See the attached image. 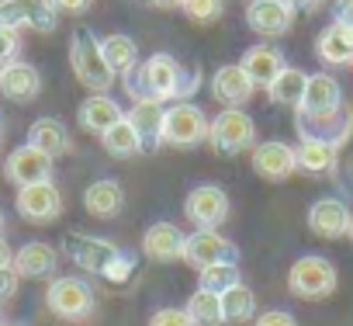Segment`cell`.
Masks as SVG:
<instances>
[{
    "mask_svg": "<svg viewBox=\"0 0 353 326\" xmlns=\"http://www.w3.org/2000/svg\"><path fill=\"white\" fill-rule=\"evenodd\" d=\"M184 260L198 271L212 264H239V247L219 229H198L184 243Z\"/></svg>",
    "mask_w": 353,
    "mask_h": 326,
    "instance_id": "obj_11",
    "label": "cell"
},
{
    "mask_svg": "<svg viewBox=\"0 0 353 326\" xmlns=\"http://www.w3.org/2000/svg\"><path fill=\"white\" fill-rule=\"evenodd\" d=\"M63 247H66L70 260H73L80 271L97 274V278H104V271H108V267L118 260V253H121L118 243H111V240H104V236H94V233H70Z\"/></svg>",
    "mask_w": 353,
    "mask_h": 326,
    "instance_id": "obj_8",
    "label": "cell"
},
{
    "mask_svg": "<svg viewBox=\"0 0 353 326\" xmlns=\"http://www.w3.org/2000/svg\"><path fill=\"white\" fill-rule=\"evenodd\" d=\"M239 66H243V73L256 84V87H270V80L288 66L284 63V52L281 49H274V46H250L246 52H243V59H239Z\"/></svg>",
    "mask_w": 353,
    "mask_h": 326,
    "instance_id": "obj_23",
    "label": "cell"
},
{
    "mask_svg": "<svg viewBox=\"0 0 353 326\" xmlns=\"http://www.w3.org/2000/svg\"><path fill=\"white\" fill-rule=\"evenodd\" d=\"M288 4H291L294 11H315V8L322 4V0H288Z\"/></svg>",
    "mask_w": 353,
    "mask_h": 326,
    "instance_id": "obj_44",
    "label": "cell"
},
{
    "mask_svg": "<svg viewBox=\"0 0 353 326\" xmlns=\"http://www.w3.org/2000/svg\"><path fill=\"white\" fill-rule=\"evenodd\" d=\"M56 4V11H63V15H83L94 0H52Z\"/></svg>",
    "mask_w": 353,
    "mask_h": 326,
    "instance_id": "obj_42",
    "label": "cell"
},
{
    "mask_svg": "<svg viewBox=\"0 0 353 326\" xmlns=\"http://www.w3.org/2000/svg\"><path fill=\"white\" fill-rule=\"evenodd\" d=\"M101 56H104V63H108V70L121 80V77H128L135 66H139V46H135V39L132 35H121V32H114V35H104L101 39Z\"/></svg>",
    "mask_w": 353,
    "mask_h": 326,
    "instance_id": "obj_29",
    "label": "cell"
},
{
    "mask_svg": "<svg viewBox=\"0 0 353 326\" xmlns=\"http://www.w3.org/2000/svg\"><path fill=\"white\" fill-rule=\"evenodd\" d=\"M253 94H256V84L243 73L239 63L219 66V70L212 73V97H215L219 104H225V108H243V104H250Z\"/></svg>",
    "mask_w": 353,
    "mask_h": 326,
    "instance_id": "obj_19",
    "label": "cell"
},
{
    "mask_svg": "<svg viewBox=\"0 0 353 326\" xmlns=\"http://www.w3.org/2000/svg\"><path fill=\"white\" fill-rule=\"evenodd\" d=\"M332 21H336V25L353 28V0H336V8H332Z\"/></svg>",
    "mask_w": 353,
    "mask_h": 326,
    "instance_id": "obj_41",
    "label": "cell"
},
{
    "mask_svg": "<svg viewBox=\"0 0 353 326\" xmlns=\"http://www.w3.org/2000/svg\"><path fill=\"white\" fill-rule=\"evenodd\" d=\"M346 236H350V243H353V219H350V233H346Z\"/></svg>",
    "mask_w": 353,
    "mask_h": 326,
    "instance_id": "obj_47",
    "label": "cell"
},
{
    "mask_svg": "<svg viewBox=\"0 0 353 326\" xmlns=\"http://www.w3.org/2000/svg\"><path fill=\"white\" fill-rule=\"evenodd\" d=\"M294 15L298 11L288 4V0H253V4L246 8V25L263 39H281V35L291 32Z\"/></svg>",
    "mask_w": 353,
    "mask_h": 326,
    "instance_id": "obj_14",
    "label": "cell"
},
{
    "mask_svg": "<svg viewBox=\"0 0 353 326\" xmlns=\"http://www.w3.org/2000/svg\"><path fill=\"white\" fill-rule=\"evenodd\" d=\"M14 271L21 278H32V281H49L59 274V250L35 240V243H25L18 253H14Z\"/></svg>",
    "mask_w": 353,
    "mask_h": 326,
    "instance_id": "obj_21",
    "label": "cell"
},
{
    "mask_svg": "<svg viewBox=\"0 0 353 326\" xmlns=\"http://www.w3.org/2000/svg\"><path fill=\"white\" fill-rule=\"evenodd\" d=\"M0 94L14 104H28L42 94V73L39 66L25 59H11L8 66H0Z\"/></svg>",
    "mask_w": 353,
    "mask_h": 326,
    "instance_id": "obj_17",
    "label": "cell"
},
{
    "mask_svg": "<svg viewBox=\"0 0 353 326\" xmlns=\"http://www.w3.org/2000/svg\"><path fill=\"white\" fill-rule=\"evenodd\" d=\"M132 274H135V253L121 250V253H118V260L104 271V278H101V281H108V285H128V281H132Z\"/></svg>",
    "mask_w": 353,
    "mask_h": 326,
    "instance_id": "obj_36",
    "label": "cell"
},
{
    "mask_svg": "<svg viewBox=\"0 0 353 326\" xmlns=\"http://www.w3.org/2000/svg\"><path fill=\"white\" fill-rule=\"evenodd\" d=\"M28 142L35 146V149H42L46 156H66L70 149H73V135H70V128L59 122V118H52V115H46V118H39V122H32V128H28Z\"/></svg>",
    "mask_w": 353,
    "mask_h": 326,
    "instance_id": "obj_24",
    "label": "cell"
},
{
    "mask_svg": "<svg viewBox=\"0 0 353 326\" xmlns=\"http://www.w3.org/2000/svg\"><path fill=\"white\" fill-rule=\"evenodd\" d=\"M14 264V250L8 247V240L0 236V267H11Z\"/></svg>",
    "mask_w": 353,
    "mask_h": 326,
    "instance_id": "obj_43",
    "label": "cell"
},
{
    "mask_svg": "<svg viewBox=\"0 0 353 326\" xmlns=\"http://www.w3.org/2000/svg\"><path fill=\"white\" fill-rule=\"evenodd\" d=\"M149 326H198V323L188 316V309H156L149 316Z\"/></svg>",
    "mask_w": 353,
    "mask_h": 326,
    "instance_id": "obj_37",
    "label": "cell"
},
{
    "mask_svg": "<svg viewBox=\"0 0 353 326\" xmlns=\"http://www.w3.org/2000/svg\"><path fill=\"white\" fill-rule=\"evenodd\" d=\"M294 132H298V139H315L332 149H343L353 135V108L343 104L336 111H319V115L294 111Z\"/></svg>",
    "mask_w": 353,
    "mask_h": 326,
    "instance_id": "obj_7",
    "label": "cell"
},
{
    "mask_svg": "<svg viewBox=\"0 0 353 326\" xmlns=\"http://www.w3.org/2000/svg\"><path fill=\"white\" fill-rule=\"evenodd\" d=\"M256 142V125L243 108H222L208 122V146L219 156H239Z\"/></svg>",
    "mask_w": 353,
    "mask_h": 326,
    "instance_id": "obj_5",
    "label": "cell"
},
{
    "mask_svg": "<svg viewBox=\"0 0 353 326\" xmlns=\"http://www.w3.org/2000/svg\"><path fill=\"white\" fill-rule=\"evenodd\" d=\"M243 281V274H239V264H212V267H201L198 271V288H205V291H225V288H232V285H239Z\"/></svg>",
    "mask_w": 353,
    "mask_h": 326,
    "instance_id": "obj_34",
    "label": "cell"
},
{
    "mask_svg": "<svg viewBox=\"0 0 353 326\" xmlns=\"http://www.w3.org/2000/svg\"><path fill=\"white\" fill-rule=\"evenodd\" d=\"M0 309H4V302H0Z\"/></svg>",
    "mask_w": 353,
    "mask_h": 326,
    "instance_id": "obj_50",
    "label": "cell"
},
{
    "mask_svg": "<svg viewBox=\"0 0 353 326\" xmlns=\"http://www.w3.org/2000/svg\"><path fill=\"white\" fill-rule=\"evenodd\" d=\"M125 118V108L111 97V94H90L83 104H80V125L94 135H104L114 122Z\"/></svg>",
    "mask_w": 353,
    "mask_h": 326,
    "instance_id": "obj_25",
    "label": "cell"
},
{
    "mask_svg": "<svg viewBox=\"0 0 353 326\" xmlns=\"http://www.w3.org/2000/svg\"><path fill=\"white\" fill-rule=\"evenodd\" d=\"M256 316V295L243 281L222 291V323H250Z\"/></svg>",
    "mask_w": 353,
    "mask_h": 326,
    "instance_id": "obj_31",
    "label": "cell"
},
{
    "mask_svg": "<svg viewBox=\"0 0 353 326\" xmlns=\"http://www.w3.org/2000/svg\"><path fill=\"white\" fill-rule=\"evenodd\" d=\"M149 4H156V8H181L184 0H149Z\"/></svg>",
    "mask_w": 353,
    "mask_h": 326,
    "instance_id": "obj_45",
    "label": "cell"
},
{
    "mask_svg": "<svg viewBox=\"0 0 353 326\" xmlns=\"http://www.w3.org/2000/svg\"><path fill=\"white\" fill-rule=\"evenodd\" d=\"M350 219H353V212H350V205L343 198H319L308 209V229L319 240H339V236H346L350 233Z\"/></svg>",
    "mask_w": 353,
    "mask_h": 326,
    "instance_id": "obj_18",
    "label": "cell"
},
{
    "mask_svg": "<svg viewBox=\"0 0 353 326\" xmlns=\"http://www.w3.org/2000/svg\"><path fill=\"white\" fill-rule=\"evenodd\" d=\"M294 156H298V171L301 174H308V178H329L336 171L339 149H332L325 142H315V139H298Z\"/></svg>",
    "mask_w": 353,
    "mask_h": 326,
    "instance_id": "obj_28",
    "label": "cell"
},
{
    "mask_svg": "<svg viewBox=\"0 0 353 326\" xmlns=\"http://www.w3.org/2000/svg\"><path fill=\"white\" fill-rule=\"evenodd\" d=\"M101 146H104V153H111V156H118V160H128V156L142 153V142H139V135H135V128H132L128 118L114 122V125L101 135Z\"/></svg>",
    "mask_w": 353,
    "mask_h": 326,
    "instance_id": "obj_32",
    "label": "cell"
},
{
    "mask_svg": "<svg viewBox=\"0 0 353 326\" xmlns=\"http://www.w3.org/2000/svg\"><path fill=\"white\" fill-rule=\"evenodd\" d=\"M18 49H21V39L14 28H0V66H8L11 59H18Z\"/></svg>",
    "mask_w": 353,
    "mask_h": 326,
    "instance_id": "obj_38",
    "label": "cell"
},
{
    "mask_svg": "<svg viewBox=\"0 0 353 326\" xmlns=\"http://www.w3.org/2000/svg\"><path fill=\"white\" fill-rule=\"evenodd\" d=\"M184 243L188 233L173 222H152L142 233V253L152 264H173V260H184Z\"/></svg>",
    "mask_w": 353,
    "mask_h": 326,
    "instance_id": "obj_15",
    "label": "cell"
},
{
    "mask_svg": "<svg viewBox=\"0 0 353 326\" xmlns=\"http://www.w3.org/2000/svg\"><path fill=\"white\" fill-rule=\"evenodd\" d=\"M0 236H4V209H0Z\"/></svg>",
    "mask_w": 353,
    "mask_h": 326,
    "instance_id": "obj_46",
    "label": "cell"
},
{
    "mask_svg": "<svg viewBox=\"0 0 353 326\" xmlns=\"http://www.w3.org/2000/svg\"><path fill=\"white\" fill-rule=\"evenodd\" d=\"M253 326H298V319L291 312H284V309H267V312L256 316Z\"/></svg>",
    "mask_w": 353,
    "mask_h": 326,
    "instance_id": "obj_40",
    "label": "cell"
},
{
    "mask_svg": "<svg viewBox=\"0 0 353 326\" xmlns=\"http://www.w3.org/2000/svg\"><path fill=\"white\" fill-rule=\"evenodd\" d=\"M253 171H256L263 181H274V184H277V181H288V178L298 171L294 146L277 142V139L253 146Z\"/></svg>",
    "mask_w": 353,
    "mask_h": 326,
    "instance_id": "obj_16",
    "label": "cell"
},
{
    "mask_svg": "<svg viewBox=\"0 0 353 326\" xmlns=\"http://www.w3.org/2000/svg\"><path fill=\"white\" fill-rule=\"evenodd\" d=\"M125 94L132 101L152 97L159 104H176V101H191L201 87V70L184 66L176 56L170 52H156L149 59H142L128 77H121Z\"/></svg>",
    "mask_w": 353,
    "mask_h": 326,
    "instance_id": "obj_1",
    "label": "cell"
},
{
    "mask_svg": "<svg viewBox=\"0 0 353 326\" xmlns=\"http://www.w3.org/2000/svg\"><path fill=\"white\" fill-rule=\"evenodd\" d=\"M18 288H21V274L14 271V264H11V267H0V302L14 298Z\"/></svg>",
    "mask_w": 353,
    "mask_h": 326,
    "instance_id": "obj_39",
    "label": "cell"
},
{
    "mask_svg": "<svg viewBox=\"0 0 353 326\" xmlns=\"http://www.w3.org/2000/svg\"><path fill=\"white\" fill-rule=\"evenodd\" d=\"M208 122L212 118L194 101H176L163 115L159 142L163 146H173V149H194V146L208 142Z\"/></svg>",
    "mask_w": 353,
    "mask_h": 326,
    "instance_id": "obj_4",
    "label": "cell"
},
{
    "mask_svg": "<svg viewBox=\"0 0 353 326\" xmlns=\"http://www.w3.org/2000/svg\"><path fill=\"white\" fill-rule=\"evenodd\" d=\"M336 285H339L336 264L319 257V253L298 257L288 271V291L294 298H325V295L336 291Z\"/></svg>",
    "mask_w": 353,
    "mask_h": 326,
    "instance_id": "obj_6",
    "label": "cell"
},
{
    "mask_svg": "<svg viewBox=\"0 0 353 326\" xmlns=\"http://www.w3.org/2000/svg\"><path fill=\"white\" fill-rule=\"evenodd\" d=\"M343 108V87L336 77L329 73H308V84H305V97L294 111H305V115H319V111H336Z\"/></svg>",
    "mask_w": 353,
    "mask_h": 326,
    "instance_id": "obj_22",
    "label": "cell"
},
{
    "mask_svg": "<svg viewBox=\"0 0 353 326\" xmlns=\"http://www.w3.org/2000/svg\"><path fill=\"white\" fill-rule=\"evenodd\" d=\"M83 209H87L94 219H114V215L125 209V191H121V184L111 181V178L94 181V184L83 191Z\"/></svg>",
    "mask_w": 353,
    "mask_h": 326,
    "instance_id": "obj_27",
    "label": "cell"
},
{
    "mask_svg": "<svg viewBox=\"0 0 353 326\" xmlns=\"http://www.w3.org/2000/svg\"><path fill=\"white\" fill-rule=\"evenodd\" d=\"M305 84H308V73L305 70H294V66H284L270 87H267V97L270 104H281V108H298L301 97H305Z\"/></svg>",
    "mask_w": 353,
    "mask_h": 326,
    "instance_id": "obj_30",
    "label": "cell"
},
{
    "mask_svg": "<svg viewBox=\"0 0 353 326\" xmlns=\"http://www.w3.org/2000/svg\"><path fill=\"white\" fill-rule=\"evenodd\" d=\"M163 115H166V104L152 101V97H142V101H132V108L125 111V118L132 122L139 142H142V153H156L163 142H159V128H163Z\"/></svg>",
    "mask_w": 353,
    "mask_h": 326,
    "instance_id": "obj_20",
    "label": "cell"
},
{
    "mask_svg": "<svg viewBox=\"0 0 353 326\" xmlns=\"http://www.w3.org/2000/svg\"><path fill=\"white\" fill-rule=\"evenodd\" d=\"M70 70H73L77 84H83L90 94H108L114 84V73L108 70V63L101 56V39L83 28H77L70 35Z\"/></svg>",
    "mask_w": 353,
    "mask_h": 326,
    "instance_id": "obj_2",
    "label": "cell"
},
{
    "mask_svg": "<svg viewBox=\"0 0 353 326\" xmlns=\"http://www.w3.org/2000/svg\"><path fill=\"white\" fill-rule=\"evenodd\" d=\"M229 195L219 184H201L184 198V215L198 226V229H219L229 219Z\"/></svg>",
    "mask_w": 353,
    "mask_h": 326,
    "instance_id": "obj_13",
    "label": "cell"
},
{
    "mask_svg": "<svg viewBox=\"0 0 353 326\" xmlns=\"http://www.w3.org/2000/svg\"><path fill=\"white\" fill-rule=\"evenodd\" d=\"M181 11H184L194 25H212V21H219V18H222L225 0H184Z\"/></svg>",
    "mask_w": 353,
    "mask_h": 326,
    "instance_id": "obj_35",
    "label": "cell"
},
{
    "mask_svg": "<svg viewBox=\"0 0 353 326\" xmlns=\"http://www.w3.org/2000/svg\"><path fill=\"white\" fill-rule=\"evenodd\" d=\"M188 316L198 323V326H222V295L219 291H205L198 288L191 298H188Z\"/></svg>",
    "mask_w": 353,
    "mask_h": 326,
    "instance_id": "obj_33",
    "label": "cell"
},
{
    "mask_svg": "<svg viewBox=\"0 0 353 326\" xmlns=\"http://www.w3.org/2000/svg\"><path fill=\"white\" fill-rule=\"evenodd\" d=\"M315 52H319V59L325 66H346V63H353V28L332 21L329 28L319 32Z\"/></svg>",
    "mask_w": 353,
    "mask_h": 326,
    "instance_id": "obj_26",
    "label": "cell"
},
{
    "mask_svg": "<svg viewBox=\"0 0 353 326\" xmlns=\"http://www.w3.org/2000/svg\"><path fill=\"white\" fill-rule=\"evenodd\" d=\"M56 4L52 0H0V28H28V32H52L56 28Z\"/></svg>",
    "mask_w": 353,
    "mask_h": 326,
    "instance_id": "obj_9",
    "label": "cell"
},
{
    "mask_svg": "<svg viewBox=\"0 0 353 326\" xmlns=\"http://www.w3.org/2000/svg\"><path fill=\"white\" fill-rule=\"evenodd\" d=\"M0 139H4V122H0Z\"/></svg>",
    "mask_w": 353,
    "mask_h": 326,
    "instance_id": "obj_49",
    "label": "cell"
},
{
    "mask_svg": "<svg viewBox=\"0 0 353 326\" xmlns=\"http://www.w3.org/2000/svg\"><path fill=\"white\" fill-rule=\"evenodd\" d=\"M14 209H18L21 219H28V222H35V226H49V222L63 212V195H59L56 181L28 184V188H18Z\"/></svg>",
    "mask_w": 353,
    "mask_h": 326,
    "instance_id": "obj_12",
    "label": "cell"
},
{
    "mask_svg": "<svg viewBox=\"0 0 353 326\" xmlns=\"http://www.w3.org/2000/svg\"><path fill=\"white\" fill-rule=\"evenodd\" d=\"M0 326H21V323H0Z\"/></svg>",
    "mask_w": 353,
    "mask_h": 326,
    "instance_id": "obj_48",
    "label": "cell"
},
{
    "mask_svg": "<svg viewBox=\"0 0 353 326\" xmlns=\"http://www.w3.org/2000/svg\"><path fill=\"white\" fill-rule=\"evenodd\" d=\"M52 171H56V160L46 156L42 149H35L32 142L11 149V156L4 160V178H8L14 188H28V184L52 181Z\"/></svg>",
    "mask_w": 353,
    "mask_h": 326,
    "instance_id": "obj_10",
    "label": "cell"
},
{
    "mask_svg": "<svg viewBox=\"0 0 353 326\" xmlns=\"http://www.w3.org/2000/svg\"><path fill=\"white\" fill-rule=\"evenodd\" d=\"M46 305H49L52 316H59V319H66V323H83V319L94 316L97 295H94V288H90L87 278L66 274V278H49Z\"/></svg>",
    "mask_w": 353,
    "mask_h": 326,
    "instance_id": "obj_3",
    "label": "cell"
}]
</instances>
